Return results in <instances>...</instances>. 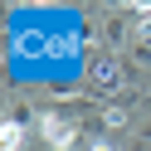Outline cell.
I'll return each mask as SVG.
<instances>
[{
	"mask_svg": "<svg viewBox=\"0 0 151 151\" xmlns=\"http://www.w3.org/2000/svg\"><path fill=\"white\" fill-rule=\"evenodd\" d=\"M98 122L107 132H122V127H127V107H122V102H102V107H98Z\"/></svg>",
	"mask_w": 151,
	"mask_h": 151,
	"instance_id": "cell-4",
	"label": "cell"
},
{
	"mask_svg": "<svg viewBox=\"0 0 151 151\" xmlns=\"http://www.w3.org/2000/svg\"><path fill=\"white\" fill-rule=\"evenodd\" d=\"M137 137H141V141H146V146H151V122H146V127H141V132H137Z\"/></svg>",
	"mask_w": 151,
	"mask_h": 151,
	"instance_id": "cell-9",
	"label": "cell"
},
{
	"mask_svg": "<svg viewBox=\"0 0 151 151\" xmlns=\"http://www.w3.org/2000/svg\"><path fill=\"white\" fill-rule=\"evenodd\" d=\"M39 137L49 141V151H88V132H83L78 122L59 117V112H44V122H39Z\"/></svg>",
	"mask_w": 151,
	"mask_h": 151,
	"instance_id": "cell-1",
	"label": "cell"
},
{
	"mask_svg": "<svg viewBox=\"0 0 151 151\" xmlns=\"http://www.w3.org/2000/svg\"><path fill=\"white\" fill-rule=\"evenodd\" d=\"M102 39H107V49H117V54H127L132 44V24H127V10H112L107 20H102Z\"/></svg>",
	"mask_w": 151,
	"mask_h": 151,
	"instance_id": "cell-3",
	"label": "cell"
},
{
	"mask_svg": "<svg viewBox=\"0 0 151 151\" xmlns=\"http://www.w3.org/2000/svg\"><path fill=\"white\" fill-rule=\"evenodd\" d=\"M10 122H15V127H24V132H29V127H39V122H44V112H34L29 102H10Z\"/></svg>",
	"mask_w": 151,
	"mask_h": 151,
	"instance_id": "cell-6",
	"label": "cell"
},
{
	"mask_svg": "<svg viewBox=\"0 0 151 151\" xmlns=\"http://www.w3.org/2000/svg\"><path fill=\"white\" fill-rule=\"evenodd\" d=\"M127 68H151V44H132V49H127Z\"/></svg>",
	"mask_w": 151,
	"mask_h": 151,
	"instance_id": "cell-7",
	"label": "cell"
},
{
	"mask_svg": "<svg viewBox=\"0 0 151 151\" xmlns=\"http://www.w3.org/2000/svg\"><path fill=\"white\" fill-rule=\"evenodd\" d=\"M146 98H151V93H146Z\"/></svg>",
	"mask_w": 151,
	"mask_h": 151,
	"instance_id": "cell-11",
	"label": "cell"
},
{
	"mask_svg": "<svg viewBox=\"0 0 151 151\" xmlns=\"http://www.w3.org/2000/svg\"><path fill=\"white\" fill-rule=\"evenodd\" d=\"M0 151H24V127H15L10 117L0 122Z\"/></svg>",
	"mask_w": 151,
	"mask_h": 151,
	"instance_id": "cell-5",
	"label": "cell"
},
{
	"mask_svg": "<svg viewBox=\"0 0 151 151\" xmlns=\"http://www.w3.org/2000/svg\"><path fill=\"white\" fill-rule=\"evenodd\" d=\"M88 151H117L107 137H98V132H88Z\"/></svg>",
	"mask_w": 151,
	"mask_h": 151,
	"instance_id": "cell-8",
	"label": "cell"
},
{
	"mask_svg": "<svg viewBox=\"0 0 151 151\" xmlns=\"http://www.w3.org/2000/svg\"><path fill=\"white\" fill-rule=\"evenodd\" d=\"M146 107H151V98H146Z\"/></svg>",
	"mask_w": 151,
	"mask_h": 151,
	"instance_id": "cell-10",
	"label": "cell"
},
{
	"mask_svg": "<svg viewBox=\"0 0 151 151\" xmlns=\"http://www.w3.org/2000/svg\"><path fill=\"white\" fill-rule=\"evenodd\" d=\"M127 63L117 59V54H93L88 59V78L98 83V88H112V93H122V78H127Z\"/></svg>",
	"mask_w": 151,
	"mask_h": 151,
	"instance_id": "cell-2",
	"label": "cell"
}]
</instances>
